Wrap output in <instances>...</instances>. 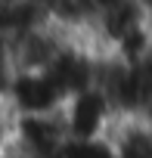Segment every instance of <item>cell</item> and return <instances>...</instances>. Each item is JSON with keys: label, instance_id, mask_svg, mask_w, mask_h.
Instances as JSON below:
<instances>
[{"label": "cell", "instance_id": "cell-3", "mask_svg": "<svg viewBox=\"0 0 152 158\" xmlns=\"http://www.w3.org/2000/svg\"><path fill=\"white\" fill-rule=\"evenodd\" d=\"M112 158H152V118L118 115L106 133Z\"/></svg>", "mask_w": 152, "mask_h": 158}, {"label": "cell", "instance_id": "cell-1", "mask_svg": "<svg viewBox=\"0 0 152 158\" xmlns=\"http://www.w3.org/2000/svg\"><path fill=\"white\" fill-rule=\"evenodd\" d=\"M59 118L68 133V143H96V139H106L118 112L103 93V87L90 84L84 90H74L71 96H65Z\"/></svg>", "mask_w": 152, "mask_h": 158}, {"label": "cell", "instance_id": "cell-2", "mask_svg": "<svg viewBox=\"0 0 152 158\" xmlns=\"http://www.w3.org/2000/svg\"><path fill=\"white\" fill-rule=\"evenodd\" d=\"M6 149L19 158H62L68 149V133L59 112L50 115H13Z\"/></svg>", "mask_w": 152, "mask_h": 158}]
</instances>
